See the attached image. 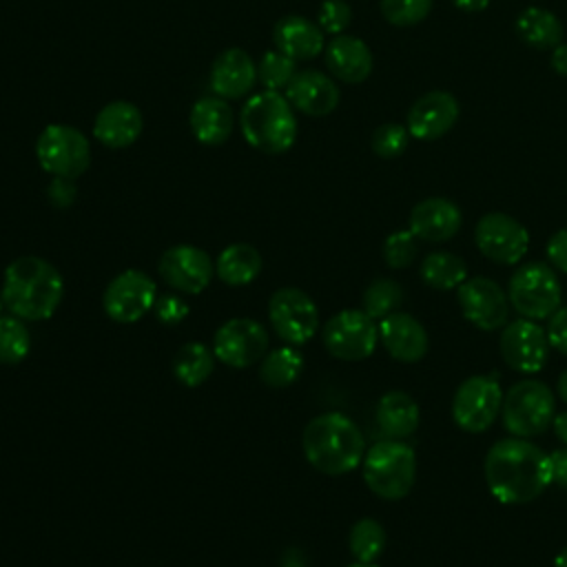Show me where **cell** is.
Segmentation results:
<instances>
[{"label": "cell", "mask_w": 567, "mask_h": 567, "mask_svg": "<svg viewBox=\"0 0 567 567\" xmlns=\"http://www.w3.org/2000/svg\"><path fill=\"white\" fill-rule=\"evenodd\" d=\"M284 95L295 111L310 117L330 115L341 100L337 82L317 69L297 71L290 84L284 89Z\"/></svg>", "instance_id": "obj_19"}, {"label": "cell", "mask_w": 567, "mask_h": 567, "mask_svg": "<svg viewBox=\"0 0 567 567\" xmlns=\"http://www.w3.org/2000/svg\"><path fill=\"white\" fill-rule=\"evenodd\" d=\"M303 370V354L295 346L270 350L259 365V379L270 388L292 385Z\"/></svg>", "instance_id": "obj_32"}, {"label": "cell", "mask_w": 567, "mask_h": 567, "mask_svg": "<svg viewBox=\"0 0 567 567\" xmlns=\"http://www.w3.org/2000/svg\"><path fill=\"white\" fill-rule=\"evenodd\" d=\"M507 299L509 306L525 319H549L560 308V279L549 264L527 261L509 277Z\"/></svg>", "instance_id": "obj_7"}, {"label": "cell", "mask_w": 567, "mask_h": 567, "mask_svg": "<svg viewBox=\"0 0 567 567\" xmlns=\"http://www.w3.org/2000/svg\"><path fill=\"white\" fill-rule=\"evenodd\" d=\"M410 137L412 135H410L405 124L385 122V124L374 128L370 146H372L374 155H379L381 159H394V157L405 153V148L410 144Z\"/></svg>", "instance_id": "obj_37"}, {"label": "cell", "mask_w": 567, "mask_h": 567, "mask_svg": "<svg viewBox=\"0 0 567 567\" xmlns=\"http://www.w3.org/2000/svg\"><path fill=\"white\" fill-rule=\"evenodd\" d=\"M215 359H217L215 352L208 350L204 343L188 341L173 357V374L179 383L188 388H197L210 377L215 368Z\"/></svg>", "instance_id": "obj_31"}, {"label": "cell", "mask_w": 567, "mask_h": 567, "mask_svg": "<svg viewBox=\"0 0 567 567\" xmlns=\"http://www.w3.org/2000/svg\"><path fill=\"white\" fill-rule=\"evenodd\" d=\"M0 292L11 315L24 321H42L58 310L64 281L58 268L47 259L22 255L4 268Z\"/></svg>", "instance_id": "obj_2"}, {"label": "cell", "mask_w": 567, "mask_h": 567, "mask_svg": "<svg viewBox=\"0 0 567 567\" xmlns=\"http://www.w3.org/2000/svg\"><path fill=\"white\" fill-rule=\"evenodd\" d=\"M215 272L228 286H246L261 272V255L250 244H230L219 252Z\"/></svg>", "instance_id": "obj_29"}, {"label": "cell", "mask_w": 567, "mask_h": 567, "mask_svg": "<svg viewBox=\"0 0 567 567\" xmlns=\"http://www.w3.org/2000/svg\"><path fill=\"white\" fill-rule=\"evenodd\" d=\"M268 319L277 337L288 346L310 341L319 328L317 303L301 288H279L268 301Z\"/></svg>", "instance_id": "obj_11"}, {"label": "cell", "mask_w": 567, "mask_h": 567, "mask_svg": "<svg viewBox=\"0 0 567 567\" xmlns=\"http://www.w3.org/2000/svg\"><path fill=\"white\" fill-rule=\"evenodd\" d=\"M458 100L447 91L434 89L414 100L405 115V126L412 137L432 142L452 131V126L458 122Z\"/></svg>", "instance_id": "obj_18"}, {"label": "cell", "mask_w": 567, "mask_h": 567, "mask_svg": "<svg viewBox=\"0 0 567 567\" xmlns=\"http://www.w3.org/2000/svg\"><path fill=\"white\" fill-rule=\"evenodd\" d=\"M47 195L51 199L53 206L58 208H66L73 204L75 199V179H66V177H53L49 182V188H47Z\"/></svg>", "instance_id": "obj_44"}, {"label": "cell", "mask_w": 567, "mask_h": 567, "mask_svg": "<svg viewBox=\"0 0 567 567\" xmlns=\"http://www.w3.org/2000/svg\"><path fill=\"white\" fill-rule=\"evenodd\" d=\"M188 124H190L193 137L199 144L221 146L233 135L235 113H233L228 100L217 97V95H206L193 104V109L188 113Z\"/></svg>", "instance_id": "obj_26"}, {"label": "cell", "mask_w": 567, "mask_h": 567, "mask_svg": "<svg viewBox=\"0 0 567 567\" xmlns=\"http://www.w3.org/2000/svg\"><path fill=\"white\" fill-rule=\"evenodd\" d=\"M556 414L554 392L538 379L516 381L505 394L501 405L503 425L512 436L529 439L543 434Z\"/></svg>", "instance_id": "obj_6"}, {"label": "cell", "mask_w": 567, "mask_h": 567, "mask_svg": "<svg viewBox=\"0 0 567 567\" xmlns=\"http://www.w3.org/2000/svg\"><path fill=\"white\" fill-rule=\"evenodd\" d=\"M549 465H551V483L567 487V447L554 450L549 454Z\"/></svg>", "instance_id": "obj_45"}, {"label": "cell", "mask_w": 567, "mask_h": 567, "mask_svg": "<svg viewBox=\"0 0 567 567\" xmlns=\"http://www.w3.org/2000/svg\"><path fill=\"white\" fill-rule=\"evenodd\" d=\"M549 62H551V69H554L558 75L567 78V42H560L558 47L551 49Z\"/></svg>", "instance_id": "obj_46"}, {"label": "cell", "mask_w": 567, "mask_h": 567, "mask_svg": "<svg viewBox=\"0 0 567 567\" xmlns=\"http://www.w3.org/2000/svg\"><path fill=\"white\" fill-rule=\"evenodd\" d=\"M352 20V9L346 0H323L317 11V24L323 33L339 35L348 29Z\"/></svg>", "instance_id": "obj_40"}, {"label": "cell", "mask_w": 567, "mask_h": 567, "mask_svg": "<svg viewBox=\"0 0 567 567\" xmlns=\"http://www.w3.org/2000/svg\"><path fill=\"white\" fill-rule=\"evenodd\" d=\"M257 84V62L239 47L221 51L210 66L208 86L213 95L224 100H241Z\"/></svg>", "instance_id": "obj_20"}, {"label": "cell", "mask_w": 567, "mask_h": 567, "mask_svg": "<svg viewBox=\"0 0 567 567\" xmlns=\"http://www.w3.org/2000/svg\"><path fill=\"white\" fill-rule=\"evenodd\" d=\"M268 350L266 328L248 317H235L221 323L213 339L215 357L230 368H248Z\"/></svg>", "instance_id": "obj_16"}, {"label": "cell", "mask_w": 567, "mask_h": 567, "mask_svg": "<svg viewBox=\"0 0 567 567\" xmlns=\"http://www.w3.org/2000/svg\"><path fill=\"white\" fill-rule=\"evenodd\" d=\"M308 463L330 476L359 467L365 454V439L359 425L341 412H326L308 421L301 436Z\"/></svg>", "instance_id": "obj_3"}, {"label": "cell", "mask_w": 567, "mask_h": 567, "mask_svg": "<svg viewBox=\"0 0 567 567\" xmlns=\"http://www.w3.org/2000/svg\"><path fill=\"white\" fill-rule=\"evenodd\" d=\"M551 427H554V434L558 436V441H563L567 445V410L560 414H554Z\"/></svg>", "instance_id": "obj_48"}, {"label": "cell", "mask_w": 567, "mask_h": 567, "mask_svg": "<svg viewBox=\"0 0 567 567\" xmlns=\"http://www.w3.org/2000/svg\"><path fill=\"white\" fill-rule=\"evenodd\" d=\"M35 159L51 177L78 179L91 164V142L71 124H49L35 140Z\"/></svg>", "instance_id": "obj_8"}, {"label": "cell", "mask_w": 567, "mask_h": 567, "mask_svg": "<svg viewBox=\"0 0 567 567\" xmlns=\"http://www.w3.org/2000/svg\"><path fill=\"white\" fill-rule=\"evenodd\" d=\"M554 567H567V545L558 551V556L554 558Z\"/></svg>", "instance_id": "obj_51"}, {"label": "cell", "mask_w": 567, "mask_h": 567, "mask_svg": "<svg viewBox=\"0 0 567 567\" xmlns=\"http://www.w3.org/2000/svg\"><path fill=\"white\" fill-rule=\"evenodd\" d=\"M2 308H4V299H2V292H0V317H2Z\"/></svg>", "instance_id": "obj_53"}, {"label": "cell", "mask_w": 567, "mask_h": 567, "mask_svg": "<svg viewBox=\"0 0 567 567\" xmlns=\"http://www.w3.org/2000/svg\"><path fill=\"white\" fill-rule=\"evenodd\" d=\"M381 16L394 27L423 22L432 11V0H379Z\"/></svg>", "instance_id": "obj_38"}, {"label": "cell", "mask_w": 567, "mask_h": 567, "mask_svg": "<svg viewBox=\"0 0 567 567\" xmlns=\"http://www.w3.org/2000/svg\"><path fill=\"white\" fill-rule=\"evenodd\" d=\"M514 29L527 47L538 51H551L563 42V35H565L563 22L556 18V13L543 7L523 9L516 16Z\"/></svg>", "instance_id": "obj_28"}, {"label": "cell", "mask_w": 567, "mask_h": 567, "mask_svg": "<svg viewBox=\"0 0 567 567\" xmlns=\"http://www.w3.org/2000/svg\"><path fill=\"white\" fill-rule=\"evenodd\" d=\"M421 279L432 290H456L467 279V264L447 250H434L421 261Z\"/></svg>", "instance_id": "obj_30"}, {"label": "cell", "mask_w": 567, "mask_h": 567, "mask_svg": "<svg viewBox=\"0 0 567 567\" xmlns=\"http://www.w3.org/2000/svg\"><path fill=\"white\" fill-rule=\"evenodd\" d=\"M31 337L24 326V319L11 315L0 317V363L16 365L29 354Z\"/></svg>", "instance_id": "obj_36"}, {"label": "cell", "mask_w": 567, "mask_h": 567, "mask_svg": "<svg viewBox=\"0 0 567 567\" xmlns=\"http://www.w3.org/2000/svg\"><path fill=\"white\" fill-rule=\"evenodd\" d=\"M374 419L385 439L403 441L419 427V405L416 401L403 390L385 392L374 408Z\"/></svg>", "instance_id": "obj_27"}, {"label": "cell", "mask_w": 567, "mask_h": 567, "mask_svg": "<svg viewBox=\"0 0 567 567\" xmlns=\"http://www.w3.org/2000/svg\"><path fill=\"white\" fill-rule=\"evenodd\" d=\"M463 317L478 330H501L509 319L507 292L489 277H470L456 288Z\"/></svg>", "instance_id": "obj_14"}, {"label": "cell", "mask_w": 567, "mask_h": 567, "mask_svg": "<svg viewBox=\"0 0 567 567\" xmlns=\"http://www.w3.org/2000/svg\"><path fill=\"white\" fill-rule=\"evenodd\" d=\"M385 529L379 520L374 518H359L348 534V547L350 554L359 560V563H374L383 549H385Z\"/></svg>", "instance_id": "obj_33"}, {"label": "cell", "mask_w": 567, "mask_h": 567, "mask_svg": "<svg viewBox=\"0 0 567 567\" xmlns=\"http://www.w3.org/2000/svg\"><path fill=\"white\" fill-rule=\"evenodd\" d=\"M463 224L461 208L447 197H425L410 210L408 228L421 241L441 244L452 239Z\"/></svg>", "instance_id": "obj_22"}, {"label": "cell", "mask_w": 567, "mask_h": 567, "mask_svg": "<svg viewBox=\"0 0 567 567\" xmlns=\"http://www.w3.org/2000/svg\"><path fill=\"white\" fill-rule=\"evenodd\" d=\"M419 255V239L412 235V230H394L383 241V261L385 266L401 270L408 268Z\"/></svg>", "instance_id": "obj_39"}, {"label": "cell", "mask_w": 567, "mask_h": 567, "mask_svg": "<svg viewBox=\"0 0 567 567\" xmlns=\"http://www.w3.org/2000/svg\"><path fill=\"white\" fill-rule=\"evenodd\" d=\"M142 111L126 100H113L104 104L93 122L95 140L106 148H128L142 135Z\"/></svg>", "instance_id": "obj_23"}, {"label": "cell", "mask_w": 567, "mask_h": 567, "mask_svg": "<svg viewBox=\"0 0 567 567\" xmlns=\"http://www.w3.org/2000/svg\"><path fill=\"white\" fill-rule=\"evenodd\" d=\"M545 255H547V261H549V266H551L554 270L567 275V228L556 230V233L547 239Z\"/></svg>", "instance_id": "obj_43"}, {"label": "cell", "mask_w": 567, "mask_h": 567, "mask_svg": "<svg viewBox=\"0 0 567 567\" xmlns=\"http://www.w3.org/2000/svg\"><path fill=\"white\" fill-rule=\"evenodd\" d=\"M279 567H308V565L303 563V558H284Z\"/></svg>", "instance_id": "obj_50"}, {"label": "cell", "mask_w": 567, "mask_h": 567, "mask_svg": "<svg viewBox=\"0 0 567 567\" xmlns=\"http://www.w3.org/2000/svg\"><path fill=\"white\" fill-rule=\"evenodd\" d=\"M483 467L489 494L503 505L529 503L551 483L549 454L520 436L496 441Z\"/></svg>", "instance_id": "obj_1"}, {"label": "cell", "mask_w": 567, "mask_h": 567, "mask_svg": "<svg viewBox=\"0 0 567 567\" xmlns=\"http://www.w3.org/2000/svg\"><path fill=\"white\" fill-rule=\"evenodd\" d=\"M323 60L332 78L346 84L365 82L374 66L370 47L361 38L348 33L332 35V40L323 49Z\"/></svg>", "instance_id": "obj_24"}, {"label": "cell", "mask_w": 567, "mask_h": 567, "mask_svg": "<svg viewBox=\"0 0 567 567\" xmlns=\"http://www.w3.org/2000/svg\"><path fill=\"white\" fill-rule=\"evenodd\" d=\"M547 341L549 348L567 357V306H560L549 319H547Z\"/></svg>", "instance_id": "obj_42"}, {"label": "cell", "mask_w": 567, "mask_h": 567, "mask_svg": "<svg viewBox=\"0 0 567 567\" xmlns=\"http://www.w3.org/2000/svg\"><path fill=\"white\" fill-rule=\"evenodd\" d=\"M157 299L155 281L142 270H124L113 277L102 295L104 312L117 323H133L153 310Z\"/></svg>", "instance_id": "obj_13"}, {"label": "cell", "mask_w": 567, "mask_h": 567, "mask_svg": "<svg viewBox=\"0 0 567 567\" xmlns=\"http://www.w3.org/2000/svg\"><path fill=\"white\" fill-rule=\"evenodd\" d=\"M492 0H452V4L465 13H478L489 7Z\"/></svg>", "instance_id": "obj_47"}, {"label": "cell", "mask_w": 567, "mask_h": 567, "mask_svg": "<svg viewBox=\"0 0 567 567\" xmlns=\"http://www.w3.org/2000/svg\"><path fill=\"white\" fill-rule=\"evenodd\" d=\"M556 390H558V396L567 403V370H563V372H560L558 383H556Z\"/></svg>", "instance_id": "obj_49"}, {"label": "cell", "mask_w": 567, "mask_h": 567, "mask_svg": "<svg viewBox=\"0 0 567 567\" xmlns=\"http://www.w3.org/2000/svg\"><path fill=\"white\" fill-rule=\"evenodd\" d=\"M153 312H155L157 321H162L166 326H175V323H179L188 315V306L177 295H162V297L155 299Z\"/></svg>", "instance_id": "obj_41"}, {"label": "cell", "mask_w": 567, "mask_h": 567, "mask_svg": "<svg viewBox=\"0 0 567 567\" xmlns=\"http://www.w3.org/2000/svg\"><path fill=\"white\" fill-rule=\"evenodd\" d=\"M503 392L494 374L467 377L454 392L452 419L470 434H481L489 430L501 414Z\"/></svg>", "instance_id": "obj_9"}, {"label": "cell", "mask_w": 567, "mask_h": 567, "mask_svg": "<svg viewBox=\"0 0 567 567\" xmlns=\"http://www.w3.org/2000/svg\"><path fill=\"white\" fill-rule=\"evenodd\" d=\"M239 128L248 146L281 155L292 148L297 140L295 109L279 91H259L246 100L239 113Z\"/></svg>", "instance_id": "obj_4"}, {"label": "cell", "mask_w": 567, "mask_h": 567, "mask_svg": "<svg viewBox=\"0 0 567 567\" xmlns=\"http://www.w3.org/2000/svg\"><path fill=\"white\" fill-rule=\"evenodd\" d=\"M157 270L173 290L199 295L210 284L215 275V264L210 261L206 250L190 244H177L162 252Z\"/></svg>", "instance_id": "obj_17"}, {"label": "cell", "mask_w": 567, "mask_h": 567, "mask_svg": "<svg viewBox=\"0 0 567 567\" xmlns=\"http://www.w3.org/2000/svg\"><path fill=\"white\" fill-rule=\"evenodd\" d=\"M474 241L483 257L501 266L518 264L529 248L527 228L507 213H485L474 228Z\"/></svg>", "instance_id": "obj_12"}, {"label": "cell", "mask_w": 567, "mask_h": 567, "mask_svg": "<svg viewBox=\"0 0 567 567\" xmlns=\"http://www.w3.org/2000/svg\"><path fill=\"white\" fill-rule=\"evenodd\" d=\"M498 348L503 361L520 374H534L543 370L549 354L545 328L538 326L534 319L525 317L509 321L501 328Z\"/></svg>", "instance_id": "obj_15"}, {"label": "cell", "mask_w": 567, "mask_h": 567, "mask_svg": "<svg viewBox=\"0 0 567 567\" xmlns=\"http://www.w3.org/2000/svg\"><path fill=\"white\" fill-rule=\"evenodd\" d=\"M297 73V60L288 58L279 49L266 51L257 62V82L268 91H281Z\"/></svg>", "instance_id": "obj_35"}, {"label": "cell", "mask_w": 567, "mask_h": 567, "mask_svg": "<svg viewBox=\"0 0 567 567\" xmlns=\"http://www.w3.org/2000/svg\"><path fill=\"white\" fill-rule=\"evenodd\" d=\"M363 481L372 494L399 501L410 494L416 478L414 450L396 439L377 441L363 454Z\"/></svg>", "instance_id": "obj_5"}, {"label": "cell", "mask_w": 567, "mask_h": 567, "mask_svg": "<svg viewBox=\"0 0 567 567\" xmlns=\"http://www.w3.org/2000/svg\"><path fill=\"white\" fill-rule=\"evenodd\" d=\"M326 33L321 27L303 16H284L272 29L275 49L286 53L288 58L301 62L312 60L326 49Z\"/></svg>", "instance_id": "obj_25"}, {"label": "cell", "mask_w": 567, "mask_h": 567, "mask_svg": "<svg viewBox=\"0 0 567 567\" xmlns=\"http://www.w3.org/2000/svg\"><path fill=\"white\" fill-rule=\"evenodd\" d=\"M379 341L385 352L401 363H416L425 357L430 339L425 328L410 312L396 310L381 319Z\"/></svg>", "instance_id": "obj_21"}, {"label": "cell", "mask_w": 567, "mask_h": 567, "mask_svg": "<svg viewBox=\"0 0 567 567\" xmlns=\"http://www.w3.org/2000/svg\"><path fill=\"white\" fill-rule=\"evenodd\" d=\"M321 337L326 350L334 359L363 361L377 348L379 326L363 310L346 308L326 321Z\"/></svg>", "instance_id": "obj_10"}, {"label": "cell", "mask_w": 567, "mask_h": 567, "mask_svg": "<svg viewBox=\"0 0 567 567\" xmlns=\"http://www.w3.org/2000/svg\"><path fill=\"white\" fill-rule=\"evenodd\" d=\"M403 303V288L388 277L374 279L363 292V312L372 319H383L396 312Z\"/></svg>", "instance_id": "obj_34"}, {"label": "cell", "mask_w": 567, "mask_h": 567, "mask_svg": "<svg viewBox=\"0 0 567 567\" xmlns=\"http://www.w3.org/2000/svg\"><path fill=\"white\" fill-rule=\"evenodd\" d=\"M348 567H377V565H374V563H359V560H357V563H352V565H348Z\"/></svg>", "instance_id": "obj_52"}]
</instances>
